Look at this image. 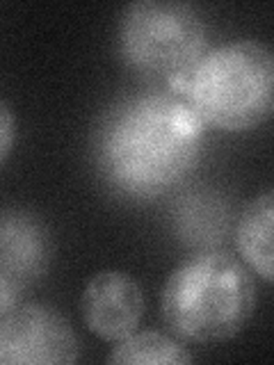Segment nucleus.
<instances>
[{
	"label": "nucleus",
	"instance_id": "1",
	"mask_svg": "<svg viewBox=\"0 0 274 365\" xmlns=\"http://www.w3.org/2000/svg\"><path fill=\"white\" fill-rule=\"evenodd\" d=\"M203 128L174 89L135 91L114 101L96 123V171L117 197L153 201L197 167Z\"/></svg>",
	"mask_w": 274,
	"mask_h": 365
},
{
	"label": "nucleus",
	"instance_id": "2",
	"mask_svg": "<svg viewBox=\"0 0 274 365\" xmlns=\"http://www.w3.org/2000/svg\"><path fill=\"white\" fill-rule=\"evenodd\" d=\"M249 269L220 249L183 260L163 285L160 313L181 342L213 345L235 338L254 315Z\"/></svg>",
	"mask_w": 274,
	"mask_h": 365
},
{
	"label": "nucleus",
	"instance_id": "3",
	"mask_svg": "<svg viewBox=\"0 0 274 365\" xmlns=\"http://www.w3.org/2000/svg\"><path fill=\"white\" fill-rule=\"evenodd\" d=\"M176 94L203 125L226 133L258 128L274 108V55L263 41L243 39L206 51Z\"/></svg>",
	"mask_w": 274,
	"mask_h": 365
},
{
	"label": "nucleus",
	"instance_id": "4",
	"mask_svg": "<svg viewBox=\"0 0 274 365\" xmlns=\"http://www.w3.org/2000/svg\"><path fill=\"white\" fill-rule=\"evenodd\" d=\"M117 48L135 73L178 87L208 51V32L199 9L188 3L137 0L119 14Z\"/></svg>",
	"mask_w": 274,
	"mask_h": 365
},
{
	"label": "nucleus",
	"instance_id": "5",
	"mask_svg": "<svg viewBox=\"0 0 274 365\" xmlns=\"http://www.w3.org/2000/svg\"><path fill=\"white\" fill-rule=\"evenodd\" d=\"M80 338L57 308L39 302L0 304V365L76 363Z\"/></svg>",
	"mask_w": 274,
	"mask_h": 365
},
{
	"label": "nucleus",
	"instance_id": "6",
	"mask_svg": "<svg viewBox=\"0 0 274 365\" xmlns=\"http://www.w3.org/2000/svg\"><path fill=\"white\" fill-rule=\"evenodd\" d=\"M53 260L49 226L30 210H0V304L21 299L46 277Z\"/></svg>",
	"mask_w": 274,
	"mask_h": 365
},
{
	"label": "nucleus",
	"instance_id": "7",
	"mask_svg": "<svg viewBox=\"0 0 274 365\" xmlns=\"http://www.w3.org/2000/svg\"><path fill=\"white\" fill-rule=\"evenodd\" d=\"M87 329L106 342H119L140 327L144 292L128 272L103 269L94 274L80 297Z\"/></svg>",
	"mask_w": 274,
	"mask_h": 365
},
{
	"label": "nucleus",
	"instance_id": "8",
	"mask_svg": "<svg viewBox=\"0 0 274 365\" xmlns=\"http://www.w3.org/2000/svg\"><path fill=\"white\" fill-rule=\"evenodd\" d=\"M228 203L215 190H190L176 201L171 212L174 233L186 247L210 251L228 231Z\"/></svg>",
	"mask_w": 274,
	"mask_h": 365
},
{
	"label": "nucleus",
	"instance_id": "9",
	"mask_svg": "<svg viewBox=\"0 0 274 365\" xmlns=\"http://www.w3.org/2000/svg\"><path fill=\"white\" fill-rule=\"evenodd\" d=\"M272 226H274V194L272 190L251 199L235 226V245L251 272L272 283Z\"/></svg>",
	"mask_w": 274,
	"mask_h": 365
},
{
	"label": "nucleus",
	"instance_id": "10",
	"mask_svg": "<svg viewBox=\"0 0 274 365\" xmlns=\"http://www.w3.org/2000/svg\"><path fill=\"white\" fill-rule=\"evenodd\" d=\"M194 356L183 347L178 338H171L160 331H133L131 336L117 342L108 354V363H131V365H188Z\"/></svg>",
	"mask_w": 274,
	"mask_h": 365
},
{
	"label": "nucleus",
	"instance_id": "11",
	"mask_svg": "<svg viewBox=\"0 0 274 365\" xmlns=\"http://www.w3.org/2000/svg\"><path fill=\"white\" fill-rule=\"evenodd\" d=\"M16 140V119L7 103L0 98V165L5 163Z\"/></svg>",
	"mask_w": 274,
	"mask_h": 365
}]
</instances>
